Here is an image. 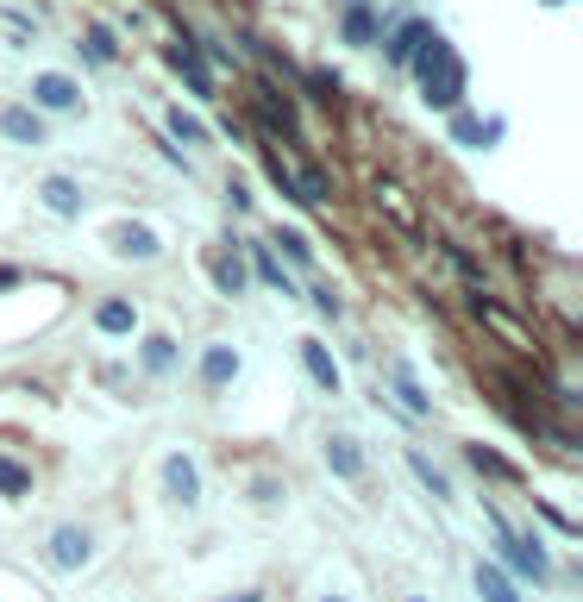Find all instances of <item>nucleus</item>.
<instances>
[{
	"label": "nucleus",
	"mask_w": 583,
	"mask_h": 602,
	"mask_svg": "<svg viewBox=\"0 0 583 602\" xmlns=\"http://www.w3.org/2000/svg\"><path fill=\"white\" fill-rule=\"evenodd\" d=\"M471 584H477V596H483V602H521L502 565H477V571H471Z\"/></svg>",
	"instance_id": "nucleus-18"
},
{
	"label": "nucleus",
	"mask_w": 583,
	"mask_h": 602,
	"mask_svg": "<svg viewBox=\"0 0 583 602\" xmlns=\"http://www.w3.org/2000/svg\"><path fill=\"white\" fill-rule=\"evenodd\" d=\"M251 113H258V120H264L270 132H283V138H295V132H301V120H295V107H289L283 95H276L270 82H258V95H251Z\"/></svg>",
	"instance_id": "nucleus-7"
},
{
	"label": "nucleus",
	"mask_w": 583,
	"mask_h": 602,
	"mask_svg": "<svg viewBox=\"0 0 583 602\" xmlns=\"http://www.w3.org/2000/svg\"><path fill=\"white\" fill-rule=\"evenodd\" d=\"M82 51L95 57V63H113V32H107V26H88V32H82Z\"/></svg>",
	"instance_id": "nucleus-30"
},
{
	"label": "nucleus",
	"mask_w": 583,
	"mask_h": 602,
	"mask_svg": "<svg viewBox=\"0 0 583 602\" xmlns=\"http://www.w3.org/2000/svg\"><path fill=\"white\" fill-rule=\"evenodd\" d=\"M145 370H151V377H170V370H176V345L163 339V333L145 339Z\"/></svg>",
	"instance_id": "nucleus-25"
},
{
	"label": "nucleus",
	"mask_w": 583,
	"mask_h": 602,
	"mask_svg": "<svg viewBox=\"0 0 583 602\" xmlns=\"http://www.w3.org/2000/svg\"><path fill=\"white\" fill-rule=\"evenodd\" d=\"M44 207H51L57 220H76L82 214V189L69 176H51V182H44Z\"/></svg>",
	"instance_id": "nucleus-14"
},
{
	"label": "nucleus",
	"mask_w": 583,
	"mask_h": 602,
	"mask_svg": "<svg viewBox=\"0 0 583 602\" xmlns=\"http://www.w3.org/2000/svg\"><path fill=\"white\" fill-rule=\"evenodd\" d=\"M408 465H414V477H421V483H427V490H433L439 502H446V496H452V483H446V477H439V471H433V458H427V452H408Z\"/></svg>",
	"instance_id": "nucleus-28"
},
{
	"label": "nucleus",
	"mask_w": 583,
	"mask_h": 602,
	"mask_svg": "<svg viewBox=\"0 0 583 602\" xmlns=\"http://www.w3.org/2000/svg\"><path fill=\"white\" fill-rule=\"evenodd\" d=\"M408 602H427V596H408Z\"/></svg>",
	"instance_id": "nucleus-35"
},
{
	"label": "nucleus",
	"mask_w": 583,
	"mask_h": 602,
	"mask_svg": "<svg viewBox=\"0 0 583 602\" xmlns=\"http://www.w3.org/2000/svg\"><path fill=\"white\" fill-rule=\"evenodd\" d=\"M163 490H170L182 508H195V502H201V471H195V458H189V452H170V458H163Z\"/></svg>",
	"instance_id": "nucleus-5"
},
{
	"label": "nucleus",
	"mask_w": 583,
	"mask_h": 602,
	"mask_svg": "<svg viewBox=\"0 0 583 602\" xmlns=\"http://www.w3.org/2000/svg\"><path fill=\"white\" fill-rule=\"evenodd\" d=\"M383 32H389V13L364 7V0H358V7H352V13L339 19V38H345V44H377Z\"/></svg>",
	"instance_id": "nucleus-8"
},
{
	"label": "nucleus",
	"mask_w": 583,
	"mask_h": 602,
	"mask_svg": "<svg viewBox=\"0 0 583 602\" xmlns=\"http://www.w3.org/2000/svg\"><path fill=\"white\" fill-rule=\"evenodd\" d=\"M170 132L182 138V145H207V126H201V120H189L182 107H170Z\"/></svg>",
	"instance_id": "nucleus-29"
},
{
	"label": "nucleus",
	"mask_w": 583,
	"mask_h": 602,
	"mask_svg": "<svg viewBox=\"0 0 583 602\" xmlns=\"http://www.w3.org/2000/svg\"><path fill=\"white\" fill-rule=\"evenodd\" d=\"M132 301H120V295H113V301H101V308H95V327L101 333H132Z\"/></svg>",
	"instance_id": "nucleus-24"
},
{
	"label": "nucleus",
	"mask_w": 583,
	"mask_h": 602,
	"mask_svg": "<svg viewBox=\"0 0 583 602\" xmlns=\"http://www.w3.org/2000/svg\"><path fill=\"white\" fill-rule=\"evenodd\" d=\"M471 314H477V320H489V327H496V333H502L508 345H515L521 358H540V339H533V327H521V320H515V308H502L496 295L471 289Z\"/></svg>",
	"instance_id": "nucleus-3"
},
{
	"label": "nucleus",
	"mask_w": 583,
	"mask_h": 602,
	"mask_svg": "<svg viewBox=\"0 0 583 602\" xmlns=\"http://www.w3.org/2000/svg\"><path fill=\"white\" fill-rule=\"evenodd\" d=\"M389 383H395V396L408 402V414H402V421H427V414H433V402H427V389L414 383V370H408V364H395V370H389Z\"/></svg>",
	"instance_id": "nucleus-11"
},
{
	"label": "nucleus",
	"mask_w": 583,
	"mask_h": 602,
	"mask_svg": "<svg viewBox=\"0 0 583 602\" xmlns=\"http://www.w3.org/2000/svg\"><path fill=\"white\" fill-rule=\"evenodd\" d=\"M32 490V465H19V458H0V496H26Z\"/></svg>",
	"instance_id": "nucleus-27"
},
{
	"label": "nucleus",
	"mask_w": 583,
	"mask_h": 602,
	"mask_svg": "<svg viewBox=\"0 0 583 602\" xmlns=\"http://www.w3.org/2000/svg\"><path fill=\"white\" fill-rule=\"evenodd\" d=\"M163 63H170L176 76L189 82V95H201V101L214 95V76H207V63H201V51H195V44H182V38H176L170 51H163Z\"/></svg>",
	"instance_id": "nucleus-6"
},
{
	"label": "nucleus",
	"mask_w": 583,
	"mask_h": 602,
	"mask_svg": "<svg viewBox=\"0 0 583 602\" xmlns=\"http://www.w3.org/2000/svg\"><path fill=\"white\" fill-rule=\"evenodd\" d=\"M552 7H558V0H552Z\"/></svg>",
	"instance_id": "nucleus-36"
},
{
	"label": "nucleus",
	"mask_w": 583,
	"mask_h": 602,
	"mask_svg": "<svg viewBox=\"0 0 583 602\" xmlns=\"http://www.w3.org/2000/svg\"><path fill=\"white\" fill-rule=\"evenodd\" d=\"M13 283H19V270H13V264H0V289H13Z\"/></svg>",
	"instance_id": "nucleus-33"
},
{
	"label": "nucleus",
	"mask_w": 583,
	"mask_h": 602,
	"mask_svg": "<svg viewBox=\"0 0 583 602\" xmlns=\"http://www.w3.org/2000/svg\"><path fill=\"white\" fill-rule=\"evenodd\" d=\"M113 251H120V258H157V233L151 226H113Z\"/></svg>",
	"instance_id": "nucleus-13"
},
{
	"label": "nucleus",
	"mask_w": 583,
	"mask_h": 602,
	"mask_svg": "<svg viewBox=\"0 0 583 602\" xmlns=\"http://www.w3.org/2000/svg\"><path fill=\"white\" fill-rule=\"evenodd\" d=\"M452 138L458 145H496L502 126H483V120H471V113H452Z\"/></svg>",
	"instance_id": "nucleus-23"
},
{
	"label": "nucleus",
	"mask_w": 583,
	"mask_h": 602,
	"mask_svg": "<svg viewBox=\"0 0 583 602\" xmlns=\"http://www.w3.org/2000/svg\"><path fill=\"white\" fill-rule=\"evenodd\" d=\"M464 458H471V465H477V477H508V483H521V471L508 465L502 452H489V446H464Z\"/></svg>",
	"instance_id": "nucleus-22"
},
{
	"label": "nucleus",
	"mask_w": 583,
	"mask_h": 602,
	"mask_svg": "<svg viewBox=\"0 0 583 602\" xmlns=\"http://www.w3.org/2000/svg\"><path fill=\"white\" fill-rule=\"evenodd\" d=\"M408 69H414V82H421V101H427L433 113H452V107H458V95H464V57H458L439 32L421 44V57H414Z\"/></svg>",
	"instance_id": "nucleus-1"
},
{
	"label": "nucleus",
	"mask_w": 583,
	"mask_h": 602,
	"mask_svg": "<svg viewBox=\"0 0 583 602\" xmlns=\"http://www.w3.org/2000/svg\"><path fill=\"white\" fill-rule=\"evenodd\" d=\"M0 132L19 138V145H38V138H44V120H38V113H26V107H7V113H0Z\"/></svg>",
	"instance_id": "nucleus-20"
},
{
	"label": "nucleus",
	"mask_w": 583,
	"mask_h": 602,
	"mask_svg": "<svg viewBox=\"0 0 583 602\" xmlns=\"http://www.w3.org/2000/svg\"><path fill=\"white\" fill-rule=\"evenodd\" d=\"M289 182H295L301 207H308V201H333V176H326V164H314V157H301V164L289 170Z\"/></svg>",
	"instance_id": "nucleus-9"
},
{
	"label": "nucleus",
	"mask_w": 583,
	"mask_h": 602,
	"mask_svg": "<svg viewBox=\"0 0 583 602\" xmlns=\"http://www.w3.org/2000/svg\"><path fill=\"white\" fill-rule=\"evenodd\" d=\"M540 515H546V521L558 527V534H577V521H571V515H558V508H552V502H540Z\"/></svg>",
	"instance_id": "nucleus-32"
},
{
	"label": "nucleus",
	"mask_w": 583,
	"mask_h": 602,
	"mask_svg": "<svg viewBox=\"0 0 583 602\" xmlns=\"http://www.w3.org/2000/svg\"><path fill=\"white\" fill-rule=\"evenodd\" d=\"M245 264L258 270V276H264L270 289H283V295H295V283H289V270L276 264V251H270V245H245Z\"/></svg>",
	"instance_id": "nucleus-16"
},
{
	"label": "nucleus",
	"mask_w": 583,
	"mask_h": 602,
	"mask_svg": "<svg viewBox=\"0 0 583 602\" xmlns=\"http://www.w3.org/2000/svg\"><path fill=\"white\" fill-rule=\"evenodd\" d=\"M201 377L207 383H232V377H239V352H232V345H207V358H201Z\"/></svg>",
	"instance_id": "nucleus-19"
},
{
	"label": "nucleus",
	"mask_w": 583,
	"mask_h": 602,
	"mask_svg": "<svg viewBox=\"0 0 583 602\" xmlns=\"http://www.w3.org/2000/svg\"><path fill=\"white\" fill-rule=\"evenodd\" d=\"M301 364H308V377L320 389H339V364H333V352H326L320 339H301Z\"/></svg>",
	"instance_id": "nucleus-15"
},
{
	"label": "nucleus",
	"mask_w": 583,
	"mask_h": 602,
	"mask_svg": "<svg viewBox=\"0 0 583 602\" xmlns=\"http://www.w3.org/2000/svg\"><path fill=\"white\" fill-rule=\"evenodd\" d=\"M51 565L57 571H82L88 565V534H82V527H57V534H51Z\"/></svg>",
	"instance_id": "nucleus-10"
},
{
	"label": "nucleus",
	"mask_w": 583,
	"mask_h": 602,
	"mask_svg": "<svg viewBox=\"0 0 583 602\" xmlns=\"http://www.w3.org/2000/svg\"><path fill=\"white\" fill-rule=\"evenodd\" d=\"M320 602H345V596H320Z\"/></svg>",
	"instance_id": "nucleus-34"
},
{
	"label": "nucleus",
	"mask_w": 583,
	"mask_h": 602,
	"mask_svg": "<svg viewBox=\"0 0 583 602\" xmlns=\"http://www.w3.org/2000/svg\"><path fill=\"white\" fill-rule=\"evenodd\" d=\"M427 38H433L427 19H402V26H389V38H383V63H389V69H408L414 57H421Z\"/></svg>",
	"instance_id": "nucleus-4"
},
{
	"label": "nucleus",
	"mask_w": 583,
	"mask_h": 602,
	"mask_svg": "<svg viewBox=\"0 0 583 602\" xmlns=\"http://www.w3.org/2000/svg\"><path fill=\"white\" fill-rule=\"evenodd\" d=\"M245 276H251V270H245V251H220V258H214V283H220L226 295H239Z\"/></svg>",
	"instance_id": "nucleus-21"
},
{
	"label": "nucleus",
	"mask_w": 583,
	"mask_h": 602,
	"mask_svg": "<svg viewBox=\"0 0 583 602\" xmlns=\"http://www.w3.org/2000/svg\"><path fill=\"white\" fill-rule=\"evenodd\" d=\"M326 465H333L339 477H364V446L352 433H333V439H326Z\"/></svg>",
	"instance_id": "nucleus-12"
},
{
	"label": "nucleus",
	"mask_w": 583,
	"mask_h": 602,
	"mask_svg": "<svg viewBox=\"0 0 583 602\" xmlns=\"http://www.w3.org/2000/svg\"><path fill=\"white\" fill-rule=\"evenodd\" d=\"M32 95H38V107H57V113H69V107H82V95H76V82H63V76H38V82H32Z\"/></svg>",
	"instance_id": "nucleus-17"
},
{
	"label": "nucleus",
	"mask_w": 583,
	"mask_h": 602,
	"mask_svg": "<svg viewBox=\"0 0 583 602\" xmlns=\"http://www.w3.org/2000/svg\"><path fill=\"white\" fill-rule=\"evenodd\" d=\"M377 195L395 207V226H408V233H414V201L402 195V182H389V176H377Z\"/></svg>",
	"instance_id": "nucleus-26"
},
{
	"label": "nucleus",
	"mask_w": 583,
	"mask_h": 602,
	"mask_svg": "<svg viewBox=\"0 0 583 602\" xmlns=\"http://www.w3.org/2000/svg\"><path fill=\"white\" fill-rule=\"evenodd\" d=\"M489 515V527H496V546H502V565L515 571V577H533V584H546L552 577V565H546V546L533 540V534H515V527H508L496 508H483Z\"/></svg>",
	"instance_id": "nucleus-2"
},
{
	"label": "nucleus",
	"mask_w": 583,
	"mask_h": 602,
	"mask_svg": "<svg viewBox=\"0 0 583 602\" xmlns=\"http://www.w3.org/2000/svg\"><path fill=\"white\" fill-rule=\"evenodd\" d=\"M276 251H289L295 264H314V251H308V239H301L295 226H276Z\"/></svg>",
	"instance_id": "nucleus-31"
}]
</instances>
